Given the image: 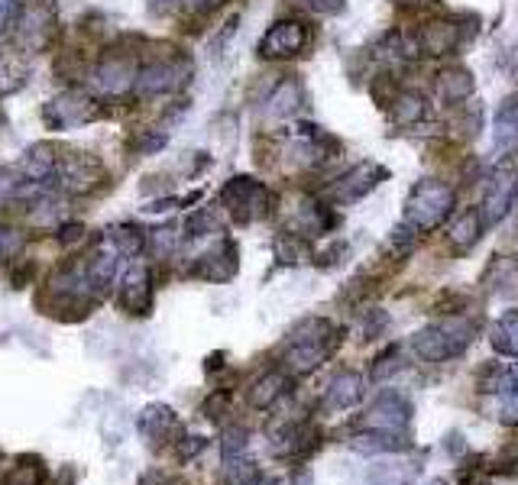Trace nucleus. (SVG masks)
Here are the masks:
<instances>
[{"instance_id": "obj_14", "label": "nucleus", "mask_w": 518, "mask_h": 485, "mask_svg": "<svg viewBox=\"0 0 518 485\" xmlns=\"http://www.w3.org/2000/svg\"><path fill=\"white\" fill-rule=\"evenodd\" d=\"M340 337H344V330L334 337H327V340L289 343V353H285V372H289V376H308V372H315L318 366H324L327 359L337 353Z\"/></svg>"}, {"instance_id": "obj_17", "label": "nucleus", "mask_w": 518, "mask_h": 485, "mask_svg": "<svg viewBox=\"0 0 518 485\" xmlns=\"http://www.w3.org/2000/svg\"><path fill=\"white\" fill-rule=\"evenodd\" d=\"M85 269H88V279H91V288L98 291H107L114 285L117 279V269H120V249L107 240V233L98 240V246H94V253L88 256L85 262Z\"/></svg>"}, {"instance_id": "obj_9", "label": "nucleus", "mask_w": 518, "mask_h": 485, "mask_svg": "<svg viewBox=\"0 0 518 485\" xmlns=\"http://www.w3.org/2000/svg\"><path fill=\"white\" fill-rule=\"evenodd\" d=\"M237 272H240V246L230 237L217 240L208 253H201L195 259V266L188 269V275H195L201 282H230Z\"/></svg>"}, {"instance_id": "obj_23", "label": "nucleus", "mask_w": 518, "mask_h": 485, "mask_svg": "<svg viewBox=\"0 0 518 485\" xmlns=\"http://www.w3.org/2000/svg\"><path fill=\"white\" fill-rule=\"evenodd\" d=\"M360 398H363V376H357V372H340V376L327 385L321 405L327 411H344L357 405Z\"/></svg>"}, {"instance_id": "obj_43", "label": "nucleus", "mask_w": 518, "mask_h": 485, "mask_svg": "<svg viewBox=\"0 0 518 485\" xmlns=\"http://www.w3.org/2000/svg\"><path fill=\"white\" fill-rule=\"evenodd\" d=\"M298 7H305L311 13H318V17H334L347 7V0H295Z\"/></svg>"}, {"instance_id": "obj_4", "label": "nucleus", "mask_w": 518, "mask_h": 485, "mask_svg": "<svg viewBox=\"0 0 518 485\" xmlns=\"http://www.w3.org/2000/svg\"><path fill=\"white\" fill-rule=\"evenodd\" d=\"M515 201H518V165L512 159H499L493 165V172L486 175V188H483L480 211L486 227L502 224L512 214Z\"/></svg>"}, {"instance_id": "obj_29", "label": "nucleus", "mask_w": 518, "mask_h": 485, "mask_svg": "<svg viewBox=\"0 0 518 485\" xmlns=\"http://www.w3.org/2000/svg\"><path fill=\"white\" fill-rule=\"evenodd\" d=\"M518 146V101H506L496 114V149L509 152Z\"/></svg>"}, {"instance_id": "obj_20", "label": "nucleus", "mask_w": 518, "mask_h": 485, "mask_svg": "<svg viewBox=\"0 0 518 485\" xmlns=\"http://www.w3.org/2000/svg\"><path fill=\"white\" fill-rule=\"evenodd\" d=\"M289 385H292V376L285 369H272V372H266V376H259L247 392L250 408L269 411L276 401H282L285 395H289Z\"/></svg>"}, {"instance_id": "obj_34", "label": "nucleus", "mask_w": 518, "mask_h": 485, "mask_svg": "<svg viewBox=\"0 0 518 485\" xmlns=\"http://www.w3.org/2000/svg\"><path fill=\"white\" fill-rule=\"evenodd\" d=\"M493 346L502 356H518V311H509L493 327Z\"/></svg>"}, {"instance_id": "obj_33", "label": "nucleus", "mask_w": 518, "mask_h": 485, "mask_svg": "<svg viewBox=\"0 0 518 485\" xmlns=\"http://www.w3.org/2000/svg\"><path fill=\"white\" fill-rule=\"evenodd\" d=\"M221 233V217H217L211 207H198L195 214H188L185 220V240H201Z\"/></svg>"}, {"instance_id": "obj_46", "label": "nucleus", "mask_w": 518, "mask_h": 485, "mask_svg": "<svg viewBox=\"0 0 518 485\" xmlns=\"http://www.w3.org/2000/svg\"><path fill=\"white\" fill-rule=\"evenodd\" d=\"M383 327H386V314H383V311H370V317L363 321V334L373 340Z\"/></svg>"}, {"instance_id": "obj_19", "label": "nucleus", "mask_w": 518, "mask_h": 485, "mask_svg": "<svg viewBox=\"0 0 518 485\" xmlns=\"http://www.w3.org/2000/svg\"><path fill=\"white\" fill-rule=\"evenodd\" d=\"M305 107V88L298 78H282L272 94L266 97V117L269 120H292Z\"/></svg>"}, {"instance_id": "obj_15", "label": "nucleus", "mask_w": 518, "mask_h": 485, "mask_svg": "<svg viewBox=\"0 0 518 485\" xmlns=\"http://www.w3.org/2000/svg\"><path fill=\"white\" fill-rule=\"evenodd\" d=\"M418 43H421V55L428 59H444V55L457 52L460 46V26L447 17H434L418 26Z\"/></svg>"}, {"instance_id": "obj_2", "label": "nucleus", "mask_w": 518, "mask_h": 485, "mask_svg": "<svg viewBox=\"0 0 518 485\" xmlns=\"http://www.w3.org/2000/svg\"><path fill=\"white\" fill-rule=\"evenodd\" d=\"M457 194L451 185L438 182V178H421V182L408 191L405 201V220L418 233H431L441 224H447V217L454 214Z\"/></svg>"}, {"instance_id": "obj_27", "label": "nucleus", "mask_w": 518, "mask_h": 485, "mask_svg": "<svg viewBox=\"0 0 518 485\" xmlns=\"http://www.w3.org/2000/svg\"><path fill=\"white\" fill-rule=\"evenodd\" d=\"M224 485H263V473L253 456L237 453L224 460Z\"/></svg>"}, {"instance_id": "obj_31", "label": "nucleus", "mask_w": 518, "mask_h": 485, "mask_svg": "<svg viewBox=\"0 0 518 485\" xmlns=\"http://www.w3.org/2000/svg\"><path fill=\"white\" fill-rule=\"evenodd\" d=\"M353 447L363 453H395V450H405V440L402 434H392V431H366L353 437Z\"/></svg>"}, {"instance_id": "obj_13", "label": "nucleus", "mask_w": 518, "mask_h": 485, "mask_svg": "<svg viewBox=\"0 0 518 485\" xmlns=\"http://www.w3.org/2000/svg\"><path fill=\"white\" fill-rule=\"evenodd\" d=\"M136 431H140V437L149 443V447H166V443H172L182 434V421L169 405H159L156 401V405H146L140 411V418H136Z\"/></svg>"}, {"instance_id": "obj_10", "label": "nucleus", "mask_w": 518, "mask_h": 485, "mask_svg": "<svg viewBox=\"0 0 518 485\" xmlns=\"http://www.w3.org/2000/svg\"><path fill=\"white\" fill-rule=\"evenodd\" d=\"M386 178H389L386 165H379V162H360V165H353L347 175L337 178V185L331 188V198L337 204H353V201L366 198L370 191H376L379 185L386 182Z\"/></svg>"}, {"instance_id": "obj_18", "label": "nucleus", "mask_w": 518, "mask_h": 485, "mask_svg": "<svg viewBox=\"0 0 518 485\" xmlns=\"http://www.w3.org/2000/svg\"><path fill=\"white\" fill-rule=\"evenodd\" d=\"M52 33H56V17H52V10H46V7H30L20 17L17 39H20V46H26L30 52H43L49 46Z\"/></svg>"}, {"instance_id": "obj_24", "label": "nucleus", "mask_w": 518, "mask_h": 485, "mask_svg": "<svg viewBox=\"0 0 518 485\" xmlns=\"http://www.w3.org/2000/svg\"><path fill=\"white\" fill-rule=\"evenodd\" d=\"M473 88H476V78L470 68L463 65H447L438 75V91L447 104H467L473 97Z\"/></svg>"}, {"instance_id": "obj_7", "label": "nucleus", "mask_w": 518, "mask_h": 485, "mask_svg": "<svg viewBox=\"0 0 518 485\" xmlns=\"http://www.w3.org/2000/svg\"><path fill=\"white\" fill-rule=\"evenodd\" d=\"M56 182L68 194H94L98 188L107 185V169L91 156V152H78V149H65L59 156V172Z\"/></svg>"}, {"instance_id": "obj_42", "label": "nucleus", "mask_w": 518, "mask_h": 485, "mask_svg": "<svg viewBox=\"0 0 518 485\" xmlns=\"http://www.w3.org/2000/svg\"><path fill=\"white\" fill-rule=\"evenodd\" d=\"M237 30H240V13H234V17H230V20L221 26V33H217V36L211 39V52H214V55H224V49L230 46V39L237 36Z\"/></svg>"}, {"instance_id": "obj_32", "label": "nucleus", "mask_w": 518, "mask_h": 485, "mask_svg": "<svg viewBox=\"0 0 518 485\" xmlns=\"http://www.w3.org/2000/svg\"><path fill=\"white\" fill-rule=\"evenodd\" d=\"M340 334V327H334L327 317H305L302 324H295L289 330V343H311V340H327Z\"/></svg>"}, {"instance_id": "obj_44", "label": "nucleus", "mask_w": 518, "mask_h": 485, "mask_svg": "<svg viewBox=\"0 0 518 485\" xmlns=\"http://www.w3.org/2000/svg\"><path fill=\"white\" fill-rule=\"evenodd\" d=\"M85 240V227L81 224H62L59 227V243L62 246H72V243H81Z\"/></svg>"}, {"instance_id": "obj_5", "label": "nucleus", "mask_w": 518, "mask_h": 485, "mask_svg": "<svg viewBox=\"0 0 518 485\" xmlns=\"http://www.w3.org/2000/svg\"><path fill=\"white\" fill-rule=\"evenodd\" d=\"M311 46V26L298 17H285V20H276L259 39V59L266 62H285V59H295V55H302L305 49Z\"/></svg>"}, {"instance_id": "obj_30", "label": "nucleus", "mask_w": 518, "mask_h": 485, "mask_svg": "<svg viewBox=\"0 0 518 485\" xmlns=\"http://www.w3.org/2000/svg\"><path fill=\"white\" fill-rule=\"evenodd\" d=\"M107 240L120 249V256H140L146 249V230H140L136 224H117L107 230Z\"/></svg>"}, {"instance_id": "obj_6", "label": "nucleus", "mask_w": 518, "mask_h": 485, "mask_svg": "<svg viewBox=\"0 0 518 485\" xmlns=\"http://www.w3.org/2000/svg\"><path fill=\"white\" fill-rule=\"evenodd\" d=\"M101 117V104L94 101L88 91H62L43 107V120L49 130H75L85 127V123Z\"/></svg>"}, {"instance_id": "obj_36", "label": "nucleus", "mask_w": 518, "mask_h": 485, "mask_svg": "<svg viewBox=\"0 0 518 485\" xmlns=\"http://www.w3.org/2000/svg\"><path fill=\"white\" fill-rule=\"evenodd\" d=\"M26 185V175L17 169H0V207L10 201H20V191Z\"/></svg>"}, {"instance_id": "obj_22", "label": "nucleus", "mask_w": 518, "mask_h": 485, "mask_svg": "<svg viewBox=\"0 0 518 485\" xmlns=\"http://www.w3.org/2000/svg\"><path fill=\"white\" fill-rule=\"evenodd\" d=\"M56 172H59V152L52 149L49 143H36V146L26 149L23 175L30 178V182L52 185V182H56Z\"/></svg>"}, {"instance_id": "obj_28", "label": "nucleus", "mask_w": 518, "mask_h": 485, "mask_svg": "<svg viewBox=\"0 0 518 485\" xmlns=\"http://www.w3.org/2000/svg\"><path fill=\"white\" fill-rule=\"evenodd\" d=\"M272 249H276V259L282 262V266H302L305 259H311L308 240L302 237V233H295V230L279 233L276 243H272Z\"/></svg>"}, {"instance_id": "obj_49", "label": "nucleus", "mask_w": 518, "mask_h": 485, "mask_svg": "<svg viewBox=\"0 0 518 485\" xmlns=\"http://www.w3.org/2000/svg\"><path fill=\"white\" fill-rule=\"evenodd\" d=\"M169 4H172V0H149V7H156V10L159 7H169Z\"/></svg>"}, {"instance_id": "obj_26", "label": "nucleus", "mask_w": 518, "mask_h": 485, "mask_svg": "<svg viewBox=\"0 0 518 485\" xmlns=\"http://www.w3.org/2000/svg\"><path fill=\"white\" fill-rule=\"evenodd\" d=\"M4 485H49V466L43 456L36 453H20L13 466L7 469Z\"/></svg>"}, {"instance_id": "obj_51", "label": "nucleus", "mask_w": 518, "mask_h": 485, "mask_svg": "<svg viewBox=\"0 0 518 485\" xmlns=\"http://www.w3.org/2000/svg\"><path fill=\"white\" fill-rule=\"evenodd\" d=\"M431 485H444V482H431Z\"/></svg>"}, {"instance_id": "obj_1", "label": "nucleus", "mask_w": 518, "mask_h": 485, "mask_svg": "<svg viewBox=\"0 0 518 485\" xmlns=\"http://www.w3.org/2000/svg\"><path fill=\"white\" fill-rule=\"evenodd\" d=\"M476 324L463 314H447L444 321L431 324L425 330H418L412 337V350L425 363H444V359L460 356L473 343Z\"/></svg>"}, {"instance_id": "obj_16", "label": "nucleus", "mask_w": 518, "mask_h": 485, "mask_svg": "<svg viewBox=\"0 0 518 485\" xmlns=\"http://www.w3.org/2000/svg\"><path fill=\"white\" fill-rule=\"evenodd\" d=\"M408 421H412V405L402 398V395H383L376 398L370 411H366V427L370 431H392V434H402Z\"/></svg>"}, {"instance_id": "obj_41", "label": "nucleus", "mask_w": 518, "mask_h": 485, "mask_svg": "<svg viewBox=\"0 0 518 485\" xmlns=\"http://www.w3.org/2000/svg\"><path fill=\"white\" fill-rule=\"evenodd\" d=\"M20 246H23V237L13 227L7 224H0V262H10L13 256L20 253Z\"/></svg>"}, {"instance_id": "obj_50", "label": "nucleus", "mask_w": 518, "mask_h": 485, "mask_svg": "<svg viewBox=\"0 0 518 485\" xmlns=\"http://www.w3.org/2000/svg\"><path fill=\"white\" fill-rule=\"evenodd\" d=\"M263 485H285V482H279V479H272V482H263Z\"/></svg>"}, {"instance_id": "obj_38", "label": "nucleus", "mask_w": 518, "mask_h": 485, "mask_svg": "<svg viewBox=\"0 0 518 485\" xmlns=\"http://www.w3.org/2000/svg\"><path fill=\"white\" fill-rule=\"evenodd\" d=\"M399 369H402V356H399V350H395V346H389V350L383 356H376V363L370 366V379L373 382H383V379L392 376V372H399Z\"/></svg>"}, {"instance_id": "obj_35", "label": "nucleus", "mask_w": 518, "mask_h": 485, "mask_svg": "<svg viewBox=\"0 0 518 485\" xmlns=\"http://www.w3.org/2000/svg\"><path fill=\"white\" fill-rule=\"evenodd\" d=\"M179 243H182L179 227H159V230H149L146 233V249H153V253L162 256V259L172 256Z\"/></svg>"}, {"instance_id": "obj_21", "label": "nucleus", "mask_w": 518, "mask_h": 485, "mask_svg": "<svg viewBox=\"0 0 518 485\" xmlns=\"http://www.w3.org/2000/svg\"><path fill=\"white\" fill-rule=\"evenodd\" d=\"M483 230H486L483 211L480 207H467V211L457 214L451 220V227H447V243H451L457 253H470V249L480 243Z\"/></svg>"}, {"instance_id": "obj_48", "label": "nucleus", "mask_w": 518, "mask_h": 485, "mask_svg": "<svg viewBox=\"0 0 518 485\" xmlns=\"http://www.w3.org/2000/svg\"><path fill=\"white\" fill-rule=\"evenodd\" d=\"M10 13H13V0H0V26L10 20Z\"/></svg>"}, {"instance_id": "obj_8", "label": "nucleus", "mask_w": 518, "mask_h": 485, "mask_svg": "<svg viewBox=\"0 0 518 485\" xmlns=\"http://www.w3.org/2000/svg\"><path fill=\"white\" fill-rule=\"evenodd\" d=\"M192 78V62L182 59V55H172V59H156L140 68V78H136V94L140 97H162L175 94L188 85Z\"/></svg>"}, {"instance_id": "obj_40", "label": "nucleus", "mask_w": 518, "mask_h": 485, "mask_svg": "<svg viewBox=\"0 0 518 485\" xmlns=\"http://www.w3.org/2000/svg\"><path fill=\"white\" fill-rule=\"evenodd\" d=\"M237 453H247V431L243 427H227L224 440H221V456H237Z\"/></svg>"}, {"instance_id": "obj_11", "label": "nucleus", "mask_w": 518, "mask_h": 485, "mask_svg": "<svg viewBox=\"0 0 518 485\" xmlns=\"http://www.w3.org/2000/svg\"><path fill=\"white\" fill-rule=\"evenodd\" d=\"M136 78H140V68L130 59V55H104L101 65L94 68V85L104 97H124L136 91Z\"/></svg>"}, {"instance_id": "obj_3", "label": "nucleus", "mask_w": 518, "mask_h": 485, "mask_svg": "<svg viewBox=\"0 0 518 485\" xmlns=\"http://www.w3.org/2000/svg\"><path fill=\"white\" fill-rule=\"evenodd\" d=\"M221 207L237 220V224H256V220L272 214L276 194L253 175H234L221 188Z\"/></svg>"}, {"instance_id": "obj_39", "label": "nucleus", "mask_w": 518, "mask_h": 485, "mask_svg": "<svg viewBox=\"0 0 518 485\" xmlns=\"http://www.w3.org/2000/svg\"><path fill=\"white\" fill-rule=\"evenodd\" d=\"M166 143H169V133L166 130H146V133H140L133 140V149L140 152V156H153V152H159Z\"/></svg>"}, {"instance_id": "obj_25", "label": "nucleus", "mask_w": 518, "mask_h": 485, "mask_svg": "<svg viewBox=\"0 0 518 485\" xmlns=\"http://www.w3.org/2000/svg\"><path fill=\"white\" fill-rule=\"evenodd\" d=\"M428 110H431L428 97L421 91H412V88L399 91L395 94V101L389 104V114L399 127H418V123L428 117Z\"/></svg>"}, {"instance_id": "obj_45", "label": "nucleus", "mask_w": 518, "mask_h": 485, "mask_svg": "<svg viewBox=\"0 0 518 485\" xmlns=\"http://www.w3.org/2000/svg\"><path fill=\"white\" fill-rule=\"evenodd\" d=\"M204 447H208V440H204V437H185L179 443V456H182V460H192V456H198Z\"/></svg>"}, {"instance_id": "obj_47", "label": "nucleus", "mask_w": 518, "mask_h": 485, "mask_svg": "<svg viewBox=\"0 0 518 485\" xmlns=\"http://www.w3.org/2000/svg\"><path fill=\"white\" fill-rule=\"evenodd\" d=\"M217 4H224V0H182V7H185L188 13H208V10H214Z\"/></svg>"}, {"instance_id": "obj_37", "label": "nucleus", "mask_w": 518, "mask_h": 485, "mask_svg": "<svg viewBox=\"0 0 518 485\" xmlns=\"http://www.w3.org/2000/svg\"><path fill=\"white\" fill-rule=\"evenodd\" d=\"M418 237H421V233H418V230H415V227L405 220V224H399V227L392 230V237H389V249H392L395 256H405V253H412V249H415Z\"/></svg>"}, {"instance_id": "obj_12", "label": "nucleus", "mask_w": 518, "mask_h": 485, "mask_svg": "<svg viewBox=\"0 0 518 485\" xmlns=\"http://www.w3.org/2000/svg\"><path fill=\"white\" fill-rule=\"evenodd\" d=\"M117 304L133 317H146L153 311V272L143 262H136L124 272L117 288Z\"/></svg>"}]
</instances>
